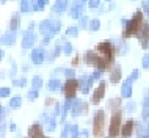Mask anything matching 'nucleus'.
Wrapping results in <instances>:
<instances>
[{
	"label": "nucleus",
	"mask_w": 149,
	"mask_h": 138,
	"mask_svg": "<svg viewBox=\"0 0 149 138\" xmlns=\"http://www.w3.org/2000/svg\"><path fill=\"white\" fill-rule=\"evenodd\" d=\"M108 107L111 108V118L110 125H108V135L110 137H119L121 127H123V110H121V97H113L108 100Z\"/></svg>",
	"instance_id": "1"
},
{
	"label": "nucleus",
	"mask_w": 149,
	"mask_h": 138,
	"mask_svg": "<svg viewBox=\"0 0 149 138\" xmlns=\"http://www.w3.org/2000/svg\"><path fill=\"white\" fill-rule=\"evenodd\" d=\"M123 24H124L123 38L127 39V38H132V36H136V35H138V31L143 28V25L146 24L143 10L135 11V14L132 16V19H129V21H124V19H123Z\"/></svg>",
	"instance_id": "2"
},
{
	"label": "nucleus",
	"mask_w": 149,
	"mask_h": 138,
	"mask_svg": "<svg viewBox=\"0 0 149 138\" xmlns=\"http://www.w3.org/2000/svg\"><path fill=\"white\" fill-rule=\"evenodd\" d=\"M94 50L97 52V54L102 56L104 60H107V61L113 63L115 61V56L119 54V49L115 47L113 44H111V41H102L99 43L97 46L94 47Z\"/></svg>",
	"instance_id": "3"
},
{
	"label": "nucleus",
	"mask_w": 149,
	"mask_h": 138,
	"mask_svg": "<svg viewBox=\"0 0 149 138\" xmlns=\"http://www.w3.org/2000/svg\"><path fill=\"white\" fill-rule=\"evenodd\" d=\"M60 27H61V22L58 19H46L39 24V33L47 38H52L60 31Z\"/></svg>",
	"instance_id": "4"
},
{
	"label": "nucleus",
	"mask_w": 149,
	"mask_h": 138,
	"mask_svg": "<svg viewBox=\"0 0 149 138\" xmlns=\"http://www.w3.org/2000/svg\"><path fill=\"white\" fill-rule=\"evenodd\" d=\"M104 130H105V112L97 110L94 113V119H93V135L104 137Z\"/></svg>",
	"instance_id": "5"
},
{
	"label": "nucleus",
	"mask_w": 149,
	"mask_h": 138,
	"mask_svg": "<svg viewBox=\"0 0 149 138\" xmlns=\"http://www.w3.org/2000/svg\"><path fill=\"white\" fill-rule=\"evenodd\" d=\"M79 90H80L79 80H75L74 77H72V79H68L63 85V93H64V97H66V99H74Z\"/></svg>",
	"instance_id": "6"
},
{
	"label": "nucleus",
	"mask_w": 149,
	"mask_h": 138,
	"mask_svg": "<svg viewBox=\"0 0 149 138\" xmlns=\"http://www.w3.org/2000/svg\"><path fill=\"white\" fill-rule=\"evenodd\" d=\"M104 96H105V80H100L97 88L91 94V104H99L104 99Z\"/></svg>",
	"instance_id": "7"
},
{
	"label": "nucleus",
	"mask_w": 149,
	"mask_h": 138,
	"mask_svg": "<svg viewBox=\"0 0 149 138\" xmlns=\"http://www.w3.org/2000/svg\"><path fill=\"white\" fill-rule=\"evenodd\" d=\"M136 38H138L140 46H141L143 49H149V24H144L143 28L138 31Z\"/></svg>",
	"instance_id": "8"
},
{
	"label": "nucleus",
	"mask_w": 149,
	"mask_h": 138,
	"mask_svg": "<svg viewBox=\"0 0 149 138\" xmlns=\"http://www.w3.org/2000/svg\"><path fill=\"white\" fill-rule=\"evenodd\" d=\"M86 108H88V105L85 102H82L80 99H72V108H71V113L74 116H79V115H82V113H85L86 112Z\"/></svg>",
	"instance_id": "9"
},
{
	"label": "nucleus",
	"mask_w": 149,
	"mask_h": 138,
	"mask_svg": "<svg viewBox=\"0 0 149 138\" xmlns=\"http://www.w3.org/2000/svg\"><path fill=\"white\" fill-rule=\"evenodd\" d=\"M93 77L91 75H82L79 79V85H80V91L83 93V94H86V93H90L91 90V85H93Z\"/></svg>",
	"instance_id": "10"
},
{
	"label": "nucleus",
	"mask_w": 149,
	"mask_h": 138,
	"mask_svg": "<svg viewBox=\"0 0 149 138\" xmlns=\"http://www.w3.org/2000/svg\"><path fill=\"white\" fill-rule=\"evenodd\" d=\"M136 127L135 121L134 119H127L126 123H123V127H121V137H130L134 133Z\"/></svg>",
	"instance_id": "11"
},
{
	"label": "nucleus",
	"mask_w": 149,
	"mask_h": 138,
	"mask_svg": "<svg viewBox=\"0 0 149 138\" xmlns=\"http://www.w3.org/2000/svg\"><path fill=\"white\" fill-rule=\"evenodd\" d=\"M35 41H36V35L33 33V30L30 28L29 31H25V35H24V38H22V47H24V49L33 47Z\"/></svg>",
	"instance_id": "12"
},
{
	"label": "nucleus",
	"mask_w": 149,
	"mask_h": 138,
	"mask_svg": "<svg viewBox=\"0 0 149 138\" xmlns=\"http://www.w3.org/2000/svg\"><path fill=\"white\" fill-rule=\"evenodd\" d=\"M30 60L35 64H41V63H44V60H46V54H44V50L41 47H39V49H33L31 54H30Z\"/></svg>",
	"instance_id": "13"
},
{
	"label": "nucleus",
	"mask_w": 149,
	"mask_h": 138,
	"mask_svg": "<svg viewBox=\"0 0 149 138\" xmlns=\"http://www.w3.org/2000/svg\"><path fill=\"white\" fill-rule=\"evenodd\" d=\"M69 14L72 19H80L83 16V2H75L74 5H71Z\"/></svg>",
	"instance_id": "14"
},
{
	"label": "nucleus",
	"mask_w": 149,
	"mask_h": 138,
	"mask_svg": "<svg viewBox=\"0 0 149 138\" xmlns=\"http://www.w3.org/2000/svg\"><path fill=\"white\" fill-rule=\"evenodd\" d=\"M79 130V127L75 124H66L64 125V130L61 132V137H79L80 135V132Z\"/></svg>",
	"instance_id": "15"
},
{
	"label": "nucleus",
	"mask_w": 149,
	"mask_h": 138,
	"mask_svg": "<svg viewBox=\"0 0 149 138\" xmlns=\"http://www.w3.org/2000/svg\"><path fill=\"white\" fill-rule=\"evenodd\" d=\"M130 96H132V80L127 79L126 82L121 85V97H124V99H129Z\"/></svg>",
	"instance_id": "16"
},
{
	"label": "nucleus",
	"mask_w": 149,
	"mask_h": 138,
	"mask_svg": "<svg viewBox=\"0 0 149 138\" xmlns=\"http://www.w3.org/2000/svg\"><path fill=\"white\" fill-rule=\"evenodd\" d=\"M29 137H35V138H42L44 132H42V125L41 124H33L29 129Z\"/></svg>",
	"instance_id": "17"
},
{
	"label": "nucleus",
	"mask_w": 149,
	"mask_h": 138,
	"mask_svg": "<svg viewBox=\"0 0 149 138\" xmlns=\"http://www.w3.org/2000/svg\"><path fill=\"white\" fill-rule=\"evenodd\" d=\"M119 80H121V66L115 64V66L111 68V71H110V82L111 83H118Z\"/></svg>",
	"instance_id": "18"
},
{
	"label": "nucleus",
	"mask_w": 149,
	"mask_h": 138,
	"mask_svg": "<svg viewBox=\"0 0 149 138\" xmlns=\"http://www.w3.org/2000/svg\"><path fill=\"white\" fill-rule=\"evenodd\" d=\"M2 43L3 44H8V46H13L16 43V31H11L8 30V33H5L2 36Z\"/></svg>",
	"instance_id": "19"
},
{
	"label": "nucleus",
	"mask_w": 149,
	"mask_h": 138,
	"mask_svg": "<svg viewBox=\"0 0 149 138\" xmlns=\"http://www.w3.org/2000/svg\"><path fill=\"white\" fill-rule=\"evenodd\" d=\"M49 3V0H31V11H41Z\"/></svg>",
	"instance_id": "20"
},
{
	"label": "nucleus",
	"mask_w": 149,
	"mask_h": 138,
	"mask_svg": "<svg viewBox=\"0 0 149 138\" xmlns=\"http://www.w3.org/2000/svg\"><path fill=\"white\" fill-rule=\"evenodd\" d=\"M68 5H69V2H68V0H57V2H55V6H54V11L63 13V11L68 10Z\"/></svg>",
	"instance_id": "21"
},
{
	"label": "nucleus",
	"mask_w": 149,
	"mask_h": 138,
	"mask_svg": "<svg viewBox=\"0 0 149 138\" xmlns=\"http://www.w3.org/2000/svg\"><path fill=\"white\" fill-rule=\"evenodd\" d=\"M19 27H21V17H19L17 14H14L13 17H11V22H10V30L11 31H17Z\"/></svg>",
	"instance_id": "22"
},
{
	"label": "nucleus",
	"mask_w": 149,
	"mask_h": 138,
	"mask_svg": "<svg viewBox=\"0 0 149 138\" xmlns=\"http://www.w3.org/2000/svg\"><path fill=\"white\" fill-rule=\"evenodd\" d=\"M31 11V0H21V13Z\"/></svg>",
	"instance_id": "23"
},
{
	"label": "nucleus",
	"mask_w": 149,
	"mask_h": 138,
	"mask_svg": "<svg viewBox=\"0 0 149 138\" xmlns=\"http://www.w3.org/2000/svg\"><path fill=\"white\" fill-rule=\"evenodd\" d=\"M61 88V83H60V80L58 79H52L50 82H49V90L50 91H57Z\"/></svg>",
	"instance_id": "24"
},
{
	"label": "nucleus",
	"mask_w": 149,
	"mask_h": 138,
	"mask_svg": "<svg viewBox=\"0 0 149 138\" xmlns=\"http://www.w3.org/2000/svg\"><path fill=\"white\" fill-rule=\"evenodd\" d=\"M42 86V79L39 75H35L33 80H31V88H35V90H39V88Z\"/></svg>",
	"instance_id": "25"
},
{
	"label": "nucleus",
	"mask_w": 149,
	"mask_h": 138,
	"mask_svg": "<svg viewBox=\"0 0 149 138\" xmlns=\"http://www.w3.org/2000/svg\"><path fill=\"white\" fill-rule=\"evenodd\" d=\"M22 105V99L19 96H16V97H13V99L10 100V107L11 108H19Z\"/></svg>",
	"instance_id": "26"
},
{
	"label": "nucleus",
	"mask_w": 149,
	"mask_h": 138,
	"mask_svg": "<svg viewBox=\"0 0 149 138\" xmlns=\"http://www.w3.org/2000/svg\"><path fill=\"white\" fill-rule=\"evenodd\" d=\"M100 27V21L99 19H93V21H90V25H88V28H90L91 31H97Z\"/></svg>",
	"instance_id": "27"
},
{
	"label": "nucleus",
	"mask_w": 149,
	"mask_h": 138,
	"mask_svg": "<svg viewBox=\"0 0 149 138\" xmlns=\"http://www.w3.org/2000/svg\"><path fill=\"white\" fill-rule=\"evenodd\" d=\"M66 35L68 36H72V38H75V36L79 35V27H69L66 30Z\"/></svg>",
	"instance_id": "28"
},
{
	"label": "nucleus",
	"mask_w": 149,
	"mask_h": 138,
	"mask_svg": "<svg viewBox=\"0 0 149 138\" xmlns=\"http://www.w3.org/2000/svg\"><path fill=\"white\" fill-rule=\"evenodd\" d=\"M88 25H90V22H88V17L82 16V17L79 19V28H86Z\"/></svg>",
	"instance_id": "29"
},
{
	"label": "nucleus",
	"mask_w": 149,
	"mask_h": 138,
	"mask_svg": "<svg viewBox=\"0 0 149 138\" xmlns=\"http://www.w3.org/2000/svg\"><path fill=\"white\" fill-rule=\"evenodd\" d=\"M38 94H39V93H38V90H35V88H31V91L29 93V94H27V99H29V100H35L36 97H38Z\"/></svg>",
	"instance_id": "30"
},
{
	"label": "nucleus",
	"mask_w": 149,
	"mask_h": 138,
	"mask_svg": "<svg viewBox=\"0 0 149 138\" xmlns=\"http://www.w3.org/2000/svg\"><path fill=\"white\" fill-rule=\"evenodd\" d=\"M13 83H14V86H21L22 88V86H25V85H27V80L24 79V77H21V79H16Z\"/></svg>",
	"instance_id": "31"
},
{
	"label": "nucleus",
	"mask_w": 149,
	"mask_h": 138,
	"mask_svg": "<svg viewBox=\"0 0 149 138\" xmlns=\"http://www.w3.org/2000/svg\"><path fill=\"white\" fill-rule=\"evenodd\" d=\"M141 10L146 16H149V0H144V2L141 3Z\"/></svg>",
	"instance_id": "32"
},
{
	"label": "nucleus",
	"mask_w": 149,
	"mask_h": 138,
	"mask_svg": "<svg viewBox=\"0 0 149 138\" xmlns=\"http://www.w3.org/2000/svg\"><path fill=\"white\" fill-rule=\"evenodd\" d=\"M63 52H64V55H71V52H72V46H71V43H66L63 46Z\"/></svg>",
	"instance_id": "33"
},
{
	"label": "nucleus",
	"mask_w": 149,
	"mask_h": 138,
	"mask_svg": "<svg viewBox=\"0 0 149 138\" xmlns=\"http://www.w3.org/2000/svg\"><path fill=\"white\" fill-rule=\"evenodd\" d=\"M10 93H11L10 88H6V86L0 88V96H2V97H8V96H10Z\"/></svg>",
	"instance_id": "34"
},
{
	"label": "nucleus",
	"mask_w": 149,
	"mask_h": 138,
	"mask_svg": "<svg viewBox=\"0 0 149 138\" xmlns=\"http://www.w3.org/2000/svg\"><path fill=\"white\" fill-rule=\"evenodd\" d=\"M60 52H61V47H60V46H57V47L54 49V52H52V54H50L49 60H54V58H55V56H57V55H60Z\"/></svg>",
	"instance_id": "35"
},
{
	"label": "nucleus",
	"mask_w": 149,
	"mask_h": 138,
	"mask_svg": "<svg viewBox=\"0 0 149 138\" xmlns=\"http://www.w3.org/2000/svg\"><path fill=\"white\" fill-rule=\"evenodd\" d=\"M64 75H66V79H72V77L75 75V71L74 69H64Z\"/></svg>",
	"instance_id": "36"
},
{
	"label": "nucleus",
	"mask_w": 149,
	"mask_h": 138,
	"mask_svg": "<svg viewBox=\"0 0 149 138\" xmlns=\"http://www.w3.org/2000/svg\"><path fill=\"white\" fill-rule=\"evenodd\" d=\"M141 64H143V68H144V69H149V54H146V55L143 56Z\"/></svg>",
	"instance_id": "37"
},
{
	"label": "nucleus",
	"mask_w": 149,
	"mask_h": 138,
	"mask_svg": "<svg viewBox=\"0 0 149 138\" xmlns=\"http://www.w3.org/2000/svg\"><path fill=\"white\" fill-rule=\"evenodd\" d=\"M91 77H93V80H99L100 77H102V71H100V69H96V71L91 74Z\"/></svg>",
	"instance_id": "38"
},
{
	"label": "nucleus",
	"mask_w": 149,
	"mask_h": 138,
	"mask_svg": "<svg viewBox=\"0 0 149 138\" xmlns=\"http://www.w3.org/2000/svg\"><path fill=\"white\" fill-rule=\"evenodd\" d=\"M138 75H140V72H138V69H135V71H132L130 72V75H129V79L132 80V82H135L136 79H138Z\"/></svg>",
	"instance_id": "39"
},
{
	"label": "nucleus",
	"mask_w": 149,
	"mask_h": 138,
	"mask_svg": "<svg viewBox=\"0 0 149 138\" xmlns=\"http://www.w3.org/2000/svg\"><path fill=\"white\" fill-rule=\"evenodd\" d=\"M135 108H136V104H135V102H129L127 107H126V112L132 113V112H135Z\"/></svg>",
	"instance_id": "40"
},
{
	"label": "nucleus",
	"mask_w": 149,
	"mask_h": 138,
	"mask_svg": "<svg viewBox=\"0 0 149 138\" xmlns=\"http://www.w3.org/2000/svg\"><path fill=\"white\" fill-rule=\"evenodd\" d=\"M100 0H88V6L90 8H99Z\"/></svg>",
	"instance_id": "41"
},
{
	"label": "nucleus",
	"mask_w": 149,
	"mask_h": 138,
	"mask_svg": "<svg viewBox=\"0 0 149 138\" xmlns=\"http://www.w3.org/2000/svg\"><path fill=\"white\" fill-rule=\"evenodd\" d=\"M49 41H50V38H47V36H44V39H42L41 46H42V47H44V46H47V44H49Z\"/></svg>",
	"instance_id": "42"
},
{
	"label": "nucleus",
	"mask_w": 149,
	"mask_h": 138,
	"mask_svg": "<svg viewBox=\"0 0 149 138\" xmlns=\"http://www.w3.org/2000/svg\"><path fill=\"white\" fill-rule=\"evenodd\" d=\"M144 105H149V90L146 91V94H144Z\"/></svg>",
	"instance_id": "43"
},
{
	"label": "nucleus",
	"mask_w": 149,
	"mask_h": 138,
	"mask_svg": "<svg viewBox=\"0 0 149 138\" xmlns=\"http://www.w3.org/2000/svg\"><path fill=\"white\" fill-rule=\"evenodd\" d=\"M5 118H6V108L2 107V119H5Z\"/></svg>",
	"instance_id": "44"
},
{
	"label": "nucleus",
	"mask_w": 149,
	"mask_h": 138,
	"mask_svg": "<svg viewBox=\"0 0 149 138\" xmlns=\"http://www.w3.org/2000/svg\"><path fill=\"white\" fill-rule=\"evenodd\" d=\"M79 63H80V56H75V58H74V61H72V64L75 66V64H79Z\"/></svg>",
	"instance_id": "45"
},
{
	"label": "nucleus",
	"mask_w": 149,
	"mask_h": 138,
	"mask_svg": "<svg viewBox=\"0 0 149 138\" xmlns=\"http://www.w3.org/2000/svg\"><path fill=\"white\" fill-rule=\"evenodd\" d=\"M79 137H88V132H80Z\"/></svg>",
	"instance_id": "46"
},
{
	"label": "nucleus",
	"mask_w": 149,
	"mask_h": 138,
	"mask_svg": "<svg viewBox=\"0 0 149 138\" xmlns=\"http://www.w3.org/2000/svg\"><path fill=\"white\" fill-rule=\"evenodd\" d=\"M10 129L11 130H16V124H10Z\"/></svg>",
	"instance_id": "47"
},
{
	"label": "nucleus",
	"mask_w": 149,
	"mask_h": 138,
	"mask_svg": "<svg viewBox=\"0 0 149 138\" xmlns=\"http://www.w3.org/2000/svg\"><path fill=\"white\" fill-rule=\"evenodd\" d=\"M75 2H86V0H75Z\"/></svg>",
	"instance_id": "48"
},
{
	"label": "nucleus",
	"mask_w": 149,
	"mask_h": 138,
	"mask_svg": "<svg viewBox=\"0 0 149 138\" xmlns=\"http://www.w3.org/2000/svg\"><path fill=\"white\" fill-rule=\"evenodd\" d=\"M107 2H110V0H107Z\"/></svg>",
	"instance_id": "49"
}]
</instances>
